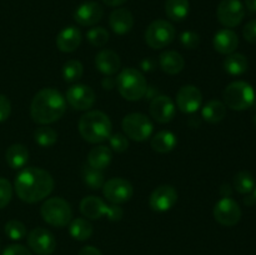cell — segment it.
Returning a JSON list of instances; mask_svg holds the SVG:
<instances>
[{"label":"cell","mask_w":256,"mask_h":255,"mask_svg":"<svg viewBox=\"0 0 256 255\" xmlns=\"http://www.w3.org/2000/svg\"><path fill=\"white\" fill-rule=\"evenodd\" d=\"M54 179L40 168H25L15 178V192L20 200L29 204L42 202L54 190Z\"/></svg>","instance_id":"cell-1"},{"label":"cell","mask_w":256,"mask_h":255,"mask_svg":"<svg viewBox=\"0 0 256 255\" xmlns=\"http://www.w3.org/2000/svg\"><path fill=\"white\" fill-rule=\"evenodd\" d=\"M65 110L66 100L62 92L52 88H45L32 98L30 115L38 124L48 125L59 120L64 115Z\"/></svg>","instance_id":"cell-2"},{"label":"cell","mask_w":256,"mask_h":255,"mask_svg":"<svg viewBox=\"0 0 256 255\" xmlns=\"http://www.w3.org/2000/svg\"><path fill=\"white\" fill-rule=\"evenodd\" d=\"M112 125L109 116L99 110L88 112L80 118L79 132L82 139L92 144L105 142L112 135Z\"/></svg>","instance_id":"cell-3"},{"label":"cell","mask_w":256,"mask_h":255,"mask_svg":"<svg viewBox=\"0 0 256 255\" xmlns=\"http://www.w3.org/2000/svg\"><path fill=\"white\" fill-rule=\"evenodd\" d=\"M116 86L120 95L129 102H136L148 92V82L140 70L126 68L118 75Z\"/></svg>","instance_id":"cell-4"},{"label":"cell","mask_w":256,"mask_h":255,"mask_svg":"<svg viewBox=\"0 0 256 255\" xmlns=\"http://www.w3.org/2000/svg\"><path fill=\"white\" fill-rule=\"evenodd\" d=\"M224 104L229 109L242 112L249 108L255 102V92L252 85L242 80L232 82L224 90Z\"/></svg>","instance_id":"cell-5"},{"label":"cell","mask_w":256,"mask_h":255,"mask_svg":"<svg viewBox=\"0 0 256 255\" xmlns=\"http://www.w3.org/2000/svg\"><path fill=\"white\" fill-rule=\"evenodd\" d=\"M42 216L45 222L56 228L66 226L72 219V210L70 204L62 198H50L42 205Z\"/></svg>","instance_id":"cell-6"},{"label":"cell","mask_w":256,"mask_h":255,"mask_svg":"<svg viewBox=\"0 0 256 255\" xmlns=\"http://www.w3.org/2000/svg\"><path fill=\"white\" fill-rule=\"evenodd\" d=\"M175 28L168 20H155L145 32V42L152 49H162L172 44L175 39Z\"/></svg>","instance_id":"cell-7"},{"label":"cell","mask_w":256,"mask_h":255,"mask_svg":"<svg viewBox=\"0 0 256 255\" xmlns=\"http://www.w3.org/2000/svg\"><path fill=\"white\" fill-rule=\"evenodd\" d=\"M122 126L125 135L135 142H145L148 138L152 136V130H154L152 120L146 115L140 114V112L128 114L122 119Z\"/></svg>","instance_id":"cell-8"},{"label":"cell","mask_w":256,"mask_h":255,"mask_svg":"<svg viewBox=\"0 0 256 255\" xmlns=\"http://www.w3.org/2000/svg\"><path fill=\"white\" fill-rule=\"evenodd\" d=\"M102 194L112 204H124L132 199L134 194L132 185L122 178H112L102 185Z\"/></svg>","instance_id":"cell-9"},{"label":"cell","mask_w":256,"mask_h":255,"mask_svg":"<svg viewBox=\"0 0 256 255\" xmlns=\"http://www.w3.org/2000/svg\"><path fill=\"white\" fill-rule=\"evenodd\" d=\"M216 15L220 24L226 28H235L244 19V5L240 0H222L218 6Z\"/></svg>","instance_id":"cell-10"},{"label":"cell","mask_w":256,"mask_h":255,"mask_svg":"<svg viewBox=\"0 0 256 255\" xmlns=\"http://www.w3.org/2000/svg\"><path fill=\"white\" fill-rule=\"evenodd\" d=\"M214 218L224 226H234L242 219V209L232 198H222L215 204Z\"/></svg>","instance_id":"cell-11"},{"label":"cell","mask_w":256,"mask_h":255,"mask_svg":"<svg viewBox=\"0 0 256 255\" xmlns=\"http://www.w3.org/2000/svg\"><path fill=\"white\" fill-rule=\"evenodd\" d=\"M28 245L38 255H52L56 249L55 236L44 228H35L28 234Z\"/></svg>","instance_id":"cell-12"},{"label":"cell","mask_w":256,"mask_h":255,"mask_svg":"<svg viewBox=\"0 0 256 255\" xmlns=\"http://www.w3.org/2000/svg\"><path fill=\"white\" fill-rule=\"evenodd\" d=\"M65 100L75 110H89L95 102V92L88 85L75 84L68 89Z\"/></svg>","instance_id":"cell-13"},{"label":"cell","mask_w":256,"mask_h":255,"mask_svg":"<svg viewBox=\"0 0 256 255\" xmlns=\"http://www.w3.org/2000/svg\"><path fill=\"white\" fill-rule=\"evenodd\" d=\"M202 104V94L194 85H184L176 94V105L180 112L192 114L198 112Z\"/></svg>","instance_id":"cell-14"},{"label":"cell","mask_w":256,"mask_h":255,"mask_svg":"<svg viewBox=\"0 0 256 255\" xmlns=\"http://www.w3.org/2000/svg\"><path fill=\"white\" fill-rule=\"evenodd\" d=\"M178 202V192L172 185L158 186L149 198V205L154 212H164L172 209Z\"/></svg>","instance_id":"cell-15"},{"label":"cell","mask_w":256,"mask_h":255,"mask_svg":"<svg viewBox=\"0 0 256 255\" xmlns=\"http://www.w3.org/2000/svg\"><path fill=\"white\" fill-rule=\"evenodd\" d=\"M149 110L150 115L154 118V120H156L160 124H166V122H172V118L175 116L176 108H175L174 102L169 96H165V95L158 96L156 95L150 102Z\"/></svg>","instance_id":"cell-16"},{"label":"cell","mask_w":256,"mask_h":255,"mask_svg":"<svg viewBox=\"0 0 256 255\" xmlns=\"http://www.w3.org/2000/svg\"><path fill=\"white\" fill-rule=\"evenodd\" d=\"M104 15L102 5L96 2H86L80 5L74 12V19L82 26H92L102 20Z\"/></svg>","instance_id":"cell-17"},{"label":"cell","mask_w":256,"mask_h":255,"mask_svg":"<svg viewBox=\"0 0 256 255\" xmlns=\"http://www.w3.org/2000/svg\"><path fill=\"white\" fill-rule=\"evenodd\" d=\"M214 49L222 55H229L236 50L239 45V38L236 32L230 29H222L215 34L212 40Z\"/></svg>","instance_id":"cell-18"},{"label":"cell","mask_w":256,"mask_h":255,"mask_svg":"<svg viewBox=\"0 0 256 255\" xmlns=\"http://www.w3.org/2000/svg\"><path fill=\"white\" fill-rule=\"evenodd\" d=\"M82 42V32L75 26L62 29L56 36V46L62 52H72Z\"/></svg>","instance_id":"cell-19"},{"label":"cell","mask_w":256,"mask_h":255,"mask_svg":"<svg viewBox=\"0 0 256 255\" xmlns=\"http://www.w3.org/2000/svg\"><path fill=\"white\" fill-rule=\"evenodd\" d=\"M109 25L115 34L124 35L132 29L134 18L128 9L119 8L114 10L109 16Z\"/></svg>","instance_id":"cell-20"},{"label":"cell","mask_w":256,"mask_h":255,"mask_svg":"<svg viewBox=\"0 0 256 255\" xmlns=\"http://www.w3.org/2000/svg\"><path fill=\"white\" fill-rule=\"evenodd\" d=\"M95 65L104 75H114L120 69V58L112 50H102L95 56Z\"/></svg>","instance_id":"cell-21"},{"label":"cell","mask_w":256,"mask_h":255,"mask_svg":"<svg viewBox=\"0 0 256 255\" xmlns=\"http://www.w3.org/2000/svg\"><path fill=\"white\" fill-rule=\"evenodd\" d=\"M159 65L164 72L169 75L179 74L185 66V60L178 52L168 50L159 56Z\"/></svg>","instance_id":"cell-22"},{"label":"cell","mask_w":256,"mask_h":255,"mask_svg":"<svg viewBox=\"0 0 256 255\" xmlns=\"http://www.w3.org/2000/svg\"><path fill=\"white\" fill-rule=\"evenodd\" d=\"M108 205L98 196H86L80 202V212L85 218L96 220L104 216Z\"/></svg>","instance_id":"cell-23"},{"label":"cell","mask_w":256,"mask_h":255,"mask_svg":"<svg viewBox=\"0 0 256 255\" xmlns=\"http://www.w3.org/2000/svg\"><path fill=\"white\" fill-rule=\"evenodd\" d=\"M112 159V149L104 145H99V146L92 148L88 154V162L89 166L94 168V169L102 170L105 168L109 166Z\"/></svg>","instance_id":"cell-24"},{"label":"cell","mask_w":256,"mask_h":255,"mask_svg":"<svg viewBox=\"0 0 256 255\" xmlns=\"http://www.w3.org/2000/svg\"><path fill=\"white\" fill-rule=\"evenodd\" d=\"M176 144V135L172 132H168V130H162V132L155 134L152 138V142H150L152 149L158 152H162V154H166V152L174 150Z\"/></svg>","instance_id":"cell-25"},{"label":"cell","mask_w":256,"mask_h":255,"mask_svg":"<svg viewBox=\"0 0 256 255\" xmlns=\"http://www.w3.org/2000/svg\"><path fill=\"white\" fill-rule=\"evenodd\" d=\"M5 158L12 169H22L29 160V150L22 144H14L8 148Z\"/></svg>","instance_id":"cell-26"},{"label":"cell","mask_w":256,"mask_h":255,"mask_svg":"<svg viewBox=\"0 0 256 255\" xmlns=\"http://www.w3.org/2000/svg\"><path fill=\"white\" fill-rule=\"evenodd\" d=\"M189 0H166L165 12L172 22H182L189 15Z\"/></svg>","instance_id":"cell-27"},{"label":"cell","mask_w":256,"mask_h":255,"mask_svg":"<svg viewBox=\"0 0 256 255\" xmlns=\"http://www.w3.org/2000/svg\"><path fill=\"white\" fill-rule=\"evenodd\" d=\"M202 119L212 124L222 122L226 116V105L219 100H212L202 108Z\"/></svg>","instance_id":"cell-28"},{"label":"cell","mask_w":256,"mask_h":255,"mask_svg":"<svg viewBox=\"0 0 256 255\" xmlns=\"http://www.w3.org/2000/svg\"><path fill=\"white\" fill-rule=\"evenodd\" d=\"M249 68V62L246 56L240 52H232L228 55L226 59L224 60V69L228 74L230 75H242Z\"/></svg>","instance_id":"cell-29"},{"label":"cell","mask_w":256,"mask_h":255,"mask_svg":"<svg viewBox=\"0 0 256 255\" xmlns=\"http://www.w3.org/2000/svg\"><path fill=\"white\" fill-rule=\"evenodd\" d=\"M69 232L75 240L84 242V240H88L92 235V225L86 219L78 218V219L70 222Z\"/></svg>","instance_id":"cell-30"},{"label":"cell","mask_w":256,"mask_h":255,"mask_svg":"<svg viewBox=\"0 0 256 255\" xmlns=\"http://www.w3.org/2000/svg\"><path fill=\"white\" fill-rule=\"evenodd\" d=\"M234 188L240 194H250L255 188L254 176L249 172H239L234 178Z\"/></svg>","instance_id":"cell-31"},{"label":"cell","mask_w":256,"mask_h":255,"mask_svg":"<svg viewBox=\"0 0 256 255\" xmlns=\"http://www.w3.org/2000/svg\"><path fill=\"white\" fill-rule=\"evenodd\" d=\"M82 72H84V68L82 64L79 60H68L64 64L62 70V78H64L65 82H74L76 80H79L82 76Z\"/></svg>","instance_id":"cell-32"},{"label":"cell","mask_w":256,"mask_h":255,"mask_svg":"<svg viewBox=\"0 0 256 255\" xmlns=\"http://www.w3.org/2000/svg\"><path fill=\"white\" fill-rule=\"evenodd\" d=\"M82 179L84 182L92 190H98L102 188L104 185V174L102 170L94 169L92 166H85L82 169Z\"/></svg>","instance_id":"cell-33"},{"label":"cell","mask_w":256,"mask_h":255,"mask_svg":"<svg viewBox=\"0 0 256 255\" xmlns=\"http://www.w3.org/2000/svg\"><path fill=\"white\" fill-rule=\"evenodd\" d=\"M34 139L36 142V144H39L40 146H52V145L56 142L58 140V134L54 129L49 126H42L38 128L34 132Z\"/></svg>","instance_id":"cell-34"},{"label":"cell","mask_w":256,"mask_h":255,"mask_svg":"<svg viewBox=\"0 0 256 255\" xmlns=\"http://www.w3.org/2000/svg\"><path fill=\"white\" fill-rule=\"evenodd\" d=\"M86 38L92 46L102 48L105 46V44H106L108 42H109V32H108V30L105 29V28H92V29L86 32Z\"/></svg>","instance_id":"cell-35"},{"label":"cell","mask_w":256,"mask_h":255,"mask_svg":"<svg viewBox=\"0 0 256 255\" xmlns=\"http://www.w3.org/2000/svg\"><path fill=\"white\" fill-rule=\"evenodd\" d=\"M5 234L12 240H22L26 236V228L19 220H10L5 225Z\"/></svg>","instance_id":"cell-36"},{"label":"cell","mask_w":256,"mask_h":255,"mask_svg":"<svg viewBox=\"0 0 256 255\" xmlns=\"http://www.w3.org/2000/svg\"><path fill=\"white\" fill-rule=\"evenodd\" d=\"M12 196V186L9 180L0 178V209L6 206Z\"/></svg>","instance_id":"cell-37"},{"label":"cell","mask_w":256,"mask_h":255,"mask_svg":"<svg viewBox=\"0 0 256 255\" xmlns=\"http://www.w3.org/2000/svg\"><path fill=\"white\" fill-rule=\"evenodd\" d=\"M110 148H112V150L118 152H122L129 148V140H128L126 135L120 134V132H116V134L110 135L109 138Z\"/></svg>","instance_id":"cell-38"},{"label":"cell","mask_w":256,"mask_h":255,"mask_svg":"<svg viewBox=\"0 0 256 255\" xmlns=\"http://www.w3.org/2000/svg\"><path fill=\"white\" fill-rule=\"evenodd\" d=\"M180 42L185 49H196L200 45V36L194 32H184L180 35Z\"/></svg>","instance_id":"cell-39"},{"label":"cell","mask_w":256,"mask_h":255,"mask_svg":"<svg viewBox=\"0 0 256 255\" xmlns=\"http://www.w3.org/2000/svg\"><path fill=\"white\" fill-rule=\"evenodd\" d=\"M105 216H106L110 222H119V220H122V216H124V212H122V208L116 204L108 205Z\"/></svg>","instance_id":"cell-40"},{"label":"cell","mask_w":256,"mask_h":255,"mask_svg":"<svg viewBox=\"0 0 256 255\" xmlns=\"http://www.w3.org/2000/svg\"><path fill=\"white\" fill-rule=\"evenodd\" d=\"M12 112V104L5 95L0 94V122H5Z\"/></svg>","instance_id":"cell-41"},{"label":"cell","mask_w":256,"mask_h":255,"mask_svg":"<svg viewBox=\"0 0 256 255\" xmlns=\"http://www.w3.org/2000/svg\"><path fill=\"white\" fill-rule=\"evenodd\" d=\"M242 35H244L246 42L256 44V19L252 20L245 25L244 29H242Z\"/></svg>","instance_id":"cell-42"},{"label":"cell","mask_w":256,"mask_h":255,"mask_svg":"<svg viewBox=\"0 0 256 255\" xmlns=\"http://www.w3.org/2000/svg\"><path fill=\"white\" fill-rule=\"evenodd\" d=\"M2 255H32L30 250L28 248H25L24 245L20 244H12L9 245L8 248H5V250L2 252Z\"/></svg>","instance_id":"cell-43"},{"label":"cell","mask_w":256,"mask_h":255,"mask_svg":"<svg viewBox=\"0 0 256 255\" xmlns=\"http://www.w3.org/2000/svg\"><path fill=\"white\" fill-rule=\"evenodd\" d=\"M78 255H102V252H100L98 248L95 246H90V245H88V246H84L80 249L79 254Z\"/></svg>","instance_id":"cell-44"},{"label":"cell","mask_w":256,"mask_h":255,"mask_svg":"<svg viewBox=\"0 0 256 255\" xmlns=\"http://www.w3.org/2000/svg\"><path fill=\"white\" fill-rule=\"evenodd\" d=\"M108 6H119V5H122L124 2H126L128 0H102Z\"/></svg>","instance_id":"cell-45"},{"label":"cell","mask_w":256,"mask_h":255,"mask_svg":"<svg viewBox=\"0 0 256 255\" xmlns=\"http://www.w3.org/2000/svg\"><path fill=\"white\" fill-rule=\"evenodd\" d=\"M245 5L250 12L256 14V0H245Z\"/></svg>","instance_id":"cell-46"},{"label":"cell","mask_w":256,"mask_h":255,"mask_svg":"<svg viewBox=\"0 0 256 255\" xmlns=\"http://www.w3.org/2000/svg\"><path fill=\"white\" fill-rule=\"evenodd\" d=\"M220 192H222V198H229L230 194H232V188H230V185H228V184L222 185Z\"/></svg>","instance_id":"cell-47"},{"label":"cell","mask_w":256,"mask_h":255,"mask_svg":"<svg viewBox=\"0 0 256 255\" xmlns=\"http://www.w3.org/2000/svg\"><path fill=\"white\" fill-rule=\"evenodd\" d=\"M244 202H245V204H246V205H252V204H254V199H252V196H246L244 199Z\"/></svg>","instance_id":"cell-48"},{"label":"cell","mask_w":256,"mask_h":255,"mask_svg":"<svg viewBox=\"0 0 256 255\" xmlns=\"http://www.w3.org/2000/svg\"><path fill=\"white\" fill-rule=\"evenodd\" d=\"M252 199H254V204L256 205V186L254 188V190H252Z\"/></svg>","instance_id":"cell-49"},{"label":"cell","mask_w":256,"mask_h":255,"mask_svg":"<svg viewBox=\"0 0 256 255\" xmlns=\"http://www.w3.org/2000/svg\"><path fill=\"white\" fill-rule=\"evenodd\" d=\"M254 124L256 125V114H255V116H254Z\"/></svg>","instance_id":"cell-50"}]
</instances>
